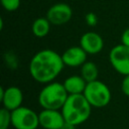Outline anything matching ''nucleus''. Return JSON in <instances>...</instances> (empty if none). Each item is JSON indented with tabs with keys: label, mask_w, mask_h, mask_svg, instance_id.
Wrapping results in <instances>:
<instances>
[{
	"label": "nucleus",
	"mask_w": 129,
	"mask_h": 129,
	"mask_svg": "<svg viewBox=\"0 0 129 129\" xmlns=\"http://www.w3.org/2000/svg\"><path fill=\"white\" fill-rule=\"evenodd\" d=\"M88 55L89 54L81 47V45H78L67 48L61 53V58L64 66L71 68H77V67H82L87 61Z\"/></svg>",
	"instance_id": "11"
},
{
	"label": "nucleus",
	"mask_w": 129,
	"mask_h": 129,
	"mask_svg": "<svg viewBox=\"0 0 129 129\" xmlns=\"http://www.w3.org/2000/svg\"><path fill=\"white\" fill-rule=\"evenodd\" d=\"M85 21H86L87 25L93 27V26L97 25V23H98V17H97V15L94 12H89L85 16Z\"/></svg>",
	"instance_id": "17"
},
{
	"label": "nucleus",
	"mask_w": 129,
	"mask_h": 129,
	"mask_svg": "<svg viewBox=\"0 0 129 129\" xmlns=\"http://www.w3.org/2000/svg\"><path fill=\"white\" fill-rule=\"evenodd\" d=\"M0 1H1L2 7L8 12L17 10L19 8L20 2H21V0H0Z\"/></svg>",
	"instance_id": "16"
},
{
	"label": "nucleus",
	"mask_w": 129,
	"mask_h": 129,
	"mask_svg": "<svg viewBox=\"0 0 129 129\" xmlns=\"http://www.w3.org/2000/svg\"><path fill=\"white\" fill-rule=\"evenodd\" d=\"M60 110L64 120L77 126L86 122L90 118L92 106L83 94L69 95Z\"/></svg>",
	"instance_id": "2"
},
{
	"label": "nucleus",
	"mask_w": 129,
	"mask_h": 129,
	"mask_svg": "<svg viewBox=\"0 0 129 129\" xmlns=\"http://www.w3.org/2000/svg\"><path fill=\"white\" fill-rule=\"evenodd\" d=\"M59 129H76V125L71 124V123H69V122L66 121V122L63 123V125H62Z\"/></svg>",
	"instance_id": "20"
},
{
	"label": "nucleus",
	"mask_w": 129,
	"mask_h": 129,
	"mask_svg": "<svg viewBox=\"0 0 129 129\" xmlns=\"http://www.w3.org/2000/svg\"><path fill=\"white\" fill-rule=\"evenodd\" d=\"M69 97L63 84L50 82L40 90L38 94V103L42 109L60 110Z\"/></svg>",
	"instance_id": "3"
},
{
	"label": "nucleus",
	"mask_w": 129,
	"mask_h": 129,
	"mask_svg": "<svg viewBox=\"0 0 129 129\" xmlns=\"http://www.w3.org/2000/svg\"><path fill=\"white\" fill-rule=\"evenodd\" d=\"M62 84L69 95H77L84 93L88 83L81 75H73L68 77Z\"/></svg>",
	"instance_id": "12"
},
{
	"label": "nucleus",
	"mask_w": 129,
	"mask_h": 129,
	"mask_svg": "<svg viewBox=\"0 0 129 129\" xmlns=\"http://www.w3.org/2000/svg\"><path fill=\"white\" fill-rule=\"evenodd\" d=\"M64 63L61 54L52 49H41L37 51L29 61L28 70L31 78L40 83L48 84L61 73Z\"/></svg>",
	"instance_id": "1"
},
{
	"label": "nucleus",
	"mask_w": 129,
	"mask_h": 129,
	"mask_svg": "<svg viewBox=\"0 0 129 129\" xmlns=\"http://www.w3.org/2000/svg\"><path fill=\"white\" fill-rule=\"evenodd\" d=\"M121 90L125 96L129 97V75L124 76V78L121 82Z\"/></svg>",
	"instance_id": "18"
},
{
	"label": "nucleus",
	"mask_w": 129,
	"mask_h": 129,
	"mask_svg": "<svg viewBox=\"0 0 129 129\" xmlns=\"http://www.w3.org/2000/svg\"><path fill=\"white\" fill-rule=\"evenodd\" d=\"M98 75H99L98 67L93 61L87 60L81 67V76L86 80L87 83L98 80Z\"/></svg>",
	"instance_id": "14"
},
{
	"label": "nucleus",
	"mask_w": 129,
	"mask_h": 129,
	"mask_svg": "<svg viewBox=\"0 0 129 129\" xmlns=\"http://www.w3.org/2000/svg\"><path fill=\"white\" fill-rule=\"evenodd\" d=\"M121 43L129 46V28H126L121 34Z\"/></svg>",
	"instance_id": "19"
},
{
	"label": "nucleus",
	"mask_w": 129,
	"mask_h": 129,
	"mask_svg": "<svg viewBox=\"0 0 129 129\" xmlns=\"http://www.w3.org/2000/svg\"><path fill=\"white\" fill-rule=\"evenodd\" d=\"M11 126L15 129H36L39 127L38 114L28 107L21 106L11 111Z\"/></svg>",
	"instance_id": "5"
},
{
	"label": "nucleus",
	"mask_w": 129,
	"mask_h": 129,
	"mask_svg": "<svg viewBox=\"0 0 129 129\" xmlns=\"http://www.w3.org/2000/svg\"><path fill=\"white\" fill-rule=\"evenodd\" d=\"M81 47L90 55L99 53L104 47V40L102 36L95 31L85 32L80 38Z\"/></svg>",
	"instance_id": "10"
},
{
	"label": "nucleus",
	"mask_w": 129,
	"mask_h": 129,
	"mask_svg": "<svg viewBox=\"0 0 129 129\" xmlns=\"http://www.w3.org/2000/svg\"><path fill=\"white\" fill-rule=\"evenodd\" d=\"M109 61L120 75H129V46L122 43L113 46L109 52Z\"/></svg>",
	"instance_id": "6"
},
{
	"label": "nucleus",
	"mask_w": 129,
	"mask_h": 129,
	"mask_svg": "<svg viewBox=\"0 0 129 129\" xmlns=\"http://www.w3.org/2000/svg\"><path fill=\"white\" fill-rule=\"evenodd\" d=\"M11 126V111L2 107L0 110V129H8Z\"/></svg>",
	"instance_id": "15"
},
{
	"label": "nucleus",
	"mask_w": 129,
	"mask_h": 129,
	"mask_svg": "<svg viewBox=\"0 0 129 129\" xmlns=\"http://www.w3.org/2000/svg\"><path fill=\"white\" fill-rule=\"evenodd\" d=\"M0 100L4 108L9 111H13L22 106L23 93L15 86H10L7 88L0 89Z\"/></svg>",
	"instance_id": "8"
},
{
	"label": "nucleus",
	"mask_w": 129,
	"mask_h": 129,
	"mask_svg": "<svg viewBox=\"0 0 129 129\" xmlns=\"http://www.w3.org/2000/svg\"><path fill=\"white\" fill-rule=\"evenodd\" d=\"M45 17L53 25H62L72 19L73 9L67 3H55L48 8Z\"/></svg>",
	"instance_id": "7"
},
{
	"label": "nucleus",
	"mask_w": 129,
	"mask_h": 129,
	"mask_svg": "<svg viewBox=\"0 0 129 129\" xmlns=\"http://www.w3.org/2000/svg\"><path fill=\"white\" fill-rule=\"evenodd\" d=\"M92 107L103 108L106 107L111 101V91L109 87L102 81L96 80L87 84L83 93Z\"/></svg>",
	"instance_id": "4"
},
{
	"label": "nucleus",
	"mask_w": 129,
	"mask_h": 129,
	"mask_svg": "<svg viewBox=\"0 0 129 129\" xmlns=\"http://www.w3.org/2000/svg\"><path fill=\"white\" fill-rule=\"evenodd\" d=\"M50 25L51 23L46 17H38L32 22V25H31L32 33L36 37L42 38L48 34L50 30Z\"/></svg>",
	"instance_id": "13"
},
{
	"label": "nucleus",
	"mask_w": 129,
	"mask_h": 129,
	"mask_svg": "<svg viewBox=\"0 0 129 129\" xmlns=\"http://www.w3.org/2000/svg\"><path fill=\"white\" fill-rule=\"evenodd\" d=\"M39 126L43 129H59L66 122L61 110L42 109L38 113Z\"/></svg>",
	"instance_id": "9"
}]
</instances>
